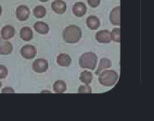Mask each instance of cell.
<instances>
[{
  "mask_svg": "<svg viewBox=\"0 0 154 121\" xmlns=\"http://www.w3.org/2000/svg\"><path fill=\"white\" fill-rule=\"evenodd\" d=\"M63 39L66 43H78L81 36H82V31L80 27L75 24H70L68 25L62 33Z\"/></svg>",
  "mask_w": 154,
  "mask_h": 121,
  "instance_id": "cell-1",
  "label": "cell"
},
{
  "mask_svg": "<svg viewBox=\"0 0 154 121\" xmlns=\"http://www.w3.org/2000/svg\"><path fill=\"white\" fill-rule=\"evenodd\" d=\"M118 80V74L116 71L113 70H105L98 74V81L102 86L112 87L114 86Z\"/></svg>",
  "mask_w": 154,
  "mask_h": 121,
  "instance_id": "cell-2",
  "label": "cell"
},
{
  "mask_svg": "<svg viewBox=\"0 0 154 121\" xmlns=\"http://www.w3.org/2000/svg\"><path fill=\"white\" fill-rule=\"evenodd\" d=\"M79 63L81 68L93 71L96 69L97 64V56L95 53L92 52L85 53L80 56Z\"/></svg>",
  "mask_w": 154,
  "mask_h": 121,
  "instance_id": "cell-3",
  "label": "cell"
},
{
  "mask_svg": "<svg viewBox=\"0 0 154 121\" xmlns=\"http://www.w3.org/2000/svg\"><path fill=\"white\" fill-rule=\"evenodd\" d=\"M36 53H37V50L33 45H30V44L23 45L21 49V55L26 60L33 59L36 56Z\"/></svg>",
  "mask_w": 154,
  "mask_h": 121,
  "instance_id": "cell-4",
  "label": "cell"
},
{
  "mask_svg": "<svg viewBox=\"0 0 154 121\" xmlns=\"http://www.w3.org/2000/svg\"><path fill=\"white\" fill-rule=\"evenodd\" d=\"M49 64L45 59H37L32 62V70L37 73L45 72L48 70Z\"/></svg>",
  "mask_w": 154,
  "mask_h": 121,
  "instance_id": "cell-5",
  "label": "cell"
},
{
  "mask_svg": "<svg viewBox=\"0 0 154 121\" xmlns=\"http://www.w3.org/2000/svg\"><path fill=\"white\" fill-rule=\"evenodd\" d=\"M96 40L100 43H109L112 41L111 32L108 30H101L96 33Z\"/></svg>",
  "mask_w": 154,
  "mask_h": 121,
  "instance_id": "cell-6",
  "label": "cell"
},
{
  "mask_svg": "<svg viewBox=\"0 0 154 121\" xmlns=\"http://www.w3.org/2000/svg\"><path fill=\"white\" fill-rule=\"evenodd\" d=\"M15 14L19 21H25L30 16V9L28 6L24 5H19L16 9Z\"/></svg>",
  "mask_w": 154,
  "mask_h": 121,
  "instance_id": "cell-7",
  "label": "cell"
},
{
  "mask_svg": "<svg viewBox=\"0 0 154 121\" xmlns=\"http://www.w3.org/2000/svg\"><path fill=\"white\" fill-rule=\"evenodd\" d=\"M121 6H116L110 13V22L114 25L121 24Z\"/></svg>",
  "mask_w": 154,
  "mask_h": 121,
  "instance_id": "cell-8",
  "label": "cell"
},
{
  "mask_svg": "<svg viewBox=\"0 0 154 121\" xmlns=\"http://www.w3.org/2000/svg\"><path fill=\"white\" fill-rule=\"evenodd\" d=\"M51 9L58 14H62L66 12L67 5L62 0H54L51 4Z\"/></svg>",
  "mask_w": 154,
  "mask_h": 121,
  "instance_id": "cell-9",
  "label": "cell"
},
{
  "mask_svg": "<svg viewBox=\"0 0 154 121\" xmlns=\"http://www.w3.org/2000/svg\"><path fill=\"white\" fill-rule=\"evenodd\" d=\"M13 51V45L12 43L5 39L0 38V54L2 55H7L10 54Z\"/></svg>",
  "mask_w": 154,
  "mask_h": 121,
  "instance_id": "cell-10",
  "label": "cell"
},
{
  "mask_svg": "<svg viewBox=\"0 0 154 121\" xmlns=\"http://www.w3.org/2000/svg\"><path fill=\"white\" fill-rule=\"evenodd\" d=\"M72 12L77 17H81L87 13V5L82 2L76 3L72 7Z\"/></svg>",
  "mask_w": 154,
  "mask_h": 121,
  "instance_id": "cell-11",
  "label": "cell"
},
{
  "mask_svg": "<svg viewBox=\"0 0 154 121\" xmlns=\"http://www.w3.org/2000/svg\"><path fill=\"white\" fill-rule=\"evenodd\" d=\"M15 34V30L14 28V26L12 25H5L2 29H1V37L3 39L5 40H9L11 38H13Z\"/></svg>",
  "mask_w": 154,
  "mask_h": 121,
  "instance_id": "cell-12",
  "label": "cell"
},
{
  "mask_svg": "<svg viewBox=\"0 0 154 121\" xmlns=\"http://www.w3.org/2000/svg\"><path fill=\"white\" fill-rule=\"evenodd\" d=\"M57 63L60 67H68L71 63V58L67 53H60L57 56Z\"/></svg>",
  "mask_w": 154,
  "mask_h": 121,
  "instance_id": "cell-13",
  "label": "cell"
},
{
  "mask_svg": "<svg viewBox=\"0 0 154 121\" xmlns=\"http://www.w3.org/2000/svg\"><path fill=\"white\" fill-rule=\"evenodd\" d=\"M20 37L24 42L31 41L32 39V37H33L32 30L30 27H28V26H23L21 29V31H20Z\"/></svg>",
  "mask_w": 154,
  "mask_h": 121,
  "instance_id": "cell-14",
  "label": "cell"
},
{
  "mask_svg": "<svg viewBox=\"0 0 154 121\" xmlns=\"http://www.w3.org/2000/svg\"><path fill=\"white\" fill-rule=\"evenodd\" d=\"M86 24H87V26L91 30H97L100 26V21L95 15L88 16L86 20Z\"/></svg>",
  "mask_w": 154,
  "mask_h": 121,
  "instance_id": "cell-15",
  "label": "cell"
},
{
  "mask_svg": "<svg viewBox=\"0 0 154 121\" xmlns=\"http://www.w3.org/2000/svg\"><path fill=\"white\" fill-rule=\"evenodd\" d=\"M33 28H34V30H35L38 33H40V34H46V33H48L49 31H50L49 25H48L46 23L41 22V21L36 22V23L34 24V25H33Z\"/></svg>",
  "mask_w": 154,
  "mask_h": 121,
  "instance_id": "cell-16",
  "label": "cell"
},
{
  "mask_svg": "<svg viewBox=\"0 0 154 121\" xmlns=\"http://www.w3.org/2000/svg\"><path fill=\"white\" fill-rule=\"evenodd\" d=\"M112 65V62L109 59L107 58H102L99 62V64H98V67H97V70L96 71V74H99L101 72L105 71V70H107L111 67Z\"/></svg>",
  "mask_w": 154,
  "mask_h": 121,
  "instance_id": "cell-17",
  "label": "cell"
},
{
  "mask_svg": "<svg viewBox=\"0 0 154 121\" xmlns=\"http://www.w3.org/2000/svg\"><path fill=\"white\" fill-rule=\"evenodd\" d=\"M93 80V74L89 71H83L80 73L79 81L84 84H90Z\"/></svg>",
  "mask_w": 154,
  "mask_h": 121,
  "instance_id": "cell-18",
  "label": "cell"
},
{
  "mask_svg": "<svg viewBox=\"0 0 154 121\" xmlns=\"http://www.w3.org/2000/svg\"><path fill=\"white\" fill-rule=\"evenodd\" d=\"M67 90V85L63 81H56L53 84V91L56 93H63Z\"/></svg>",
  "mask_w": 154,
  "mask_h": 121,
  "instance_id": "cell-19",
  "label": "cell"
},
{
  "mask_svg": "<svg viewBox=\"0 0 154 121\" xmlns=\"http://www.w3.org/2000/svg\"><path fill=\"white\" fill-rule=\"evenodd\" d=\"M46 13H47V11H46L45 7L42 6V5H37L33 9V14L37 18H42V17H44L46 15Z\"/></svg>",
  "mask_w": 154,
  "mask_h": 121,
  "instance_id": "cell-20",
  "label": "cell"
},
{
  "mask_svg": "<svg viewBox=\"0 0 154 121\" xmlns=\"http://www.w3.org/2000/svg\"><path fill=\"white\" fill-rule=\"evenodd\" d=\"M111 36L112 40L116 43H120L121 42V29L119 27L114 28L113 31L111 32Z\"/></svg>",
  "mask_w": 154,
  "mask_h": 121,
  "instance_id": "cell-21",
  "label": "cell"
},
{
  "mask_svg": "<svg viewBox=\"0 0 154 121\" xmlns=\"http://www.w3.org/2000/svg\"><path fill=\"white\" fill-rule=\"evenodd\" d=\"M78 92L79 93H92V90L89 84H84L79 87Z\"/></svg>",
  "mask_w": 154,
  "mask_h": 121,
  "instance_id": "cell-22",
  "label": "cell"
},
{
  "mask_svg": "<svg viewBox=\"0 0 154 121\" xmlns=\"http://www.w3.org/2000/svg\"><path fill=\"white\" fill-rule=\"evenodd\" d=\"M7 73H8V72H7L6 67L2 65V64H0V80L5 79L7 76Z\"/></svg>",
  "mask_w": 154,
  "mask_h": 121,
  "instance_id": "cell-23",
  "label": "cell"
},
{
  "mask_svg": "<svg viewBox=\"0 0 154 121\" xmlns=\"http://www.w3.org/2000/svg\"><path fill=\"white\" fill-rule=\"evenodd\" d=\"M88 4L89 5V6L96 8L100 4V0H88Z\"/></svg>",
  "mask_w": 154,
  "mask_h": 121,
  "instance_id": "cell-24",
  "label": "cell"
},
{
  "mask_svg": "<svg viewBox=\"0 0 154 121\" xmlns=\"http://www.w3.org/2000/svg\"><path fill=\"white\" fill-rule=\"evenodd\" d=\"M2 93H14V90L12 89L11 87H5L1 91Z\"/></svg>",
  "mask_w": 154,
  "mask_h": 121,
  "instance_id": "cell-25",
  "label": "cell"
},
{
  "mask_svg": "<svg viewBox=\"0 0 154 121\" xmlns=\"http://www.w3.org/2000/svg\"><path fill=\"white\" fill-rule=\"evenodd\" d=\"M1 13H2V7H1V5H0V15H1Z\"/></svg>",
  "mask_w": 154,
  "mask_h": 121,
  "instance_id": "cell-26",
  "label": "cell"
},
{
  "mask_svg": "<svg viewBox=\"0 0 154 121\" xmlns=\"http://www.w3.org/2000/svg\"><path fill=\"white\" fill-rule=\"evenodd\" d=\"M41 2H47V1H49V0H40Z\"/></svg>",
  "mask_w": 154,
  "mask_h": 121,
  "instance_id": "cell-27",
  "label": "cell"
},
{
  "mask_svg": "<svg viewBox=\"0 0 154 121\" xmlns=\"http://www.w3.org/2000/svg\"><path fill=\"white\" fill-rule=\"evenodd\" d=\"M1 86H2V83L0 82V88H1Z\"/></svg>",
  "mask_w": 154,
  "mask_h": 121,
  "instance_id": "cell-28",
  "label": "cell"
}]
</instances>
